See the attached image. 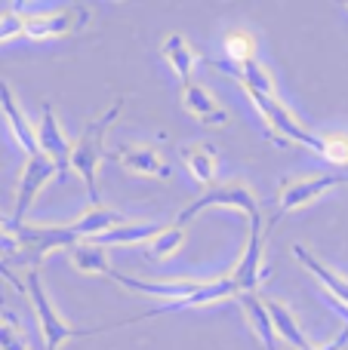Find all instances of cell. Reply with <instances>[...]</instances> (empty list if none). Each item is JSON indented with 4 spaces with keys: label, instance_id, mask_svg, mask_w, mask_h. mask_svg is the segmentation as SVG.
I'll list each match as a JSON object with an SVG mask.
<instances>
[{
    "label": "cell",
    "instance_id": "obj_1",
    "mask_svg": "<svg viewBox=\"0 0 348 350\" xmlns=\"http://www.w3.org/2000/svg\"><path fill=\"white\" fill-rule=\"evenodd\" d=\"M117 224H123V218L117 215V212H111L108 206H92V209L84 212V218L74 224H62V228L18 224V228H10V230L16 234L18 249H22L18 258L28 252L31 258H34V267H37V261H40L47 252H53V249H71V246H77V243H84L86 237L92 240V237L117 228Z\"/></svg>",
    "mask_w": 348,
    "mask_h": 350
},
{
    "label": "cell",
    "instance_id": "obj_2",
    "mask_svg": "<svg viewBox=\"0 0 348 350\" xmlns=\"http://www.w3.org/2000/svg\"><path fill=\"white\" fill-rule=\"evenodd\" d=\"M121 111H123V98H114L111 108L102 111V117L86 123V129L80 133V139L74 142L71 154H68V170L77 172L80 178H84L92 206H102L99 203V163H102V145H105V135H108V129L114 126Z\"/></svg>",
    "mask_w": 348,
    "mask_h": 350
},
{
    "label": "cell",
    "instance_id": "obj_3",
    "mask_svg": "<svg viewBox=\"0 0 348 350\" xmlns=\"http://www.w3.org/2000/svg\"><path fill=\"white\" fill-rule=\"evenodd\" d=\"M247 96H250V102L256 105L259 117H262L265 126H269L271 142H277L281 148H287L290 142H293V145H302V148H308V151L321 154V148H324L321 135L308 133V129L302 126L287 108H284L277 96H259V92H247Z\"/></svg>",
    "mask_w": 348,
    "mask_h": 350
},
{
    "label": "cell",
    "instance_id": "obj_4",
    "mask_svg": "<svg viewBox=\"0 0 348 350\" xmlns=\"http://www.w3.org/2000/svg\"><path fill=\"white\" fill-rule=\"evenodd\" d=\"M228 280L234 283L238 295H253V292L269 280V267H265V218H262V212L250 215V234H247L244 252H240L234 271L228 273Z\"/></svg>",
    "mask_w": 348,
    "mask_h": 350
},
{
    "label": "cell",
    "instance_id": "obj_5",
    "mask_svg": "<svg viewBox=\"0 0 348 350\" xmlns=\"http://www.w3.org/2000/svg\"><path fill=\"white\" fill-rule=\"evenodd\" d=\"M225 298H238V289L228 277H219V280H207L201 283V289L191 292V295L179 298V301H166L154 310H145L139 317H129V320H121V323H111V326H102V329H90V332H77L80 335H99V332H111V329H123V326H133V323H142V320H158V317H166V314H179V310H191V308H203V304H216V301H225Z\"/></svg>",
    "mask_w": 348,
    "mask_h": 350
},
{
    "label": "cell",
    "instance_id": "obj_6",
    "mask_svg": "<svg viewBox=\"0 0 348 350\" xmlns=\"http://www.w3.org/2000/svg\"><path fill=\"white\" fill-rule=\"evenodd\" d=\"M213 206H228V209H240L247 218L256 215V212H262V206H259L256 193H253L250 185H244V181H216V185H210L207 191L201 193V197L195 200V203H188L182 212L176 215V224H188L195 215H201L203 209H213Z\"/></svg>",
    "mask_w": 348,
    "mask_h": 350
},
{
    "label": "cell",
    "instance_id": "obj_7",
    "mask_svg": "<svg viewBox=\"0 0 348 350\" xmlns=\"http://www.w3.org/2000/svg\"><path fill=\"white\" fill-rule=\"evenodd\" d=\"M22 286H25V295H28L31 308H34V314H37V323H40L43 347H47V350H62V345H68L71 338H77V332H74V329L62 320L59 310H55V304L49 301V295H47V289H43V280H40V271H37V267H31Z\"/></svg>",
    "mask_w": 348,
    "mask_h": 350
},
{
    "label": "cell",
    "instance_id": "obj_8",
    "mask_svg": "<svg viewBox=\"0 0 348 350\" xmlns=\"http://www.w3.org/2000/svg\"><path fill=\"white\" fill-rule=\"evenodd\" d=\"M92 12L90 6H59V10L47 12H25V34L28 40H59V37H71L90 25Z\"/></svg>",
    "mask_w": 348,
    "mask_h": 350
},
{
    "label": "cell",
    "instance_id": "obj_9",
    "mask_svg": "<svg viewBox=\"0 0 348 350\" xmlns=\"http://www.w3.org/2000/svg\"><path fill=\"white\" fill-rule=\"evenodd\" d=\"M55 175H59V170H55L53 160L43 157L40 151L31 154L28 163H25V170H22V178H18V185H16V203H12L10 228H18V224H25V215H28V209L34 206V200L40 197V191L55 178Z\"/></svg>",
    "mask_w": 348,
    "mask_h": 350
},
{
    "label": "cell",
    "instance_id": "obj_10",
    "mask_svg": "<svg viewBox=\"0 0 348 350\" xmlns=\"http://www.w3.org/2000/svg\"><path fill=\"white\" fill-rule=\"evenodd\" d=\"M343 185H348V172H327V175H308V178L284 181L281 197H277L275 221H281L284 215H290V212H296V209H302V206L314 203V200L324 197L327 191L343 187Z\"/></svg>",
    "mask_w": 348,
    "mask_h": 350
},
{
    "label": "cell",
    "instance_id": "obj_11",
    "mask_svg": "<svg viewBox=\"0 0 348 350\" xmlns=\"http://www.w3.org/2000/svg\"><path fill=\"white\" fill-rule=\"evenodd\" d=\"M34 139H37V151L43 157H49L55 163L59 175L68 172V154H71V142L65 139V129H62V120L55 114V108L49 102H43L40 111V123L34 129Z\"/></svg>",
    "mask_w": 348,
    "mask_h": 350
},
{
    "label": "cell",
    "instance_id": "obj_12",
    "mask_svg": "<svg viewBox=\"0 0 348 350\" xmlns=\"http://www.w3.org/2000/svg\"><path fill=\"white\" fill-rule=\"evenodd\" d=\"M108 160H114V163H121L123 170L136 175H145V178H170L173 175V166L151 145H121L114 151H108Z\"/></svg>",
    "mask_w": 348,
    "mask_h": 350
},
{
    "label": "cell",
    "instance_id": "obj_13",
    "mask_svg": "<svg viewBox=\"0 0 348 350\" xmlns=\"http://www.w3.org/2000/svg\"><path fill=\"white\" fill-rule=\"evenodd\" d=\"M182 108L188 111L195 120H201L203 126H213V129H219V126H228V111L219 105V98L213 96V92L207 90V86H201V83H182Z\"/></svg>",
    "mask_w": 348,
    "mask_h": 350
},
{
    "label": "cell",
    "instance_id": "obj_14",
    "mask_svg": "<svg viewBox=\"0 0 348 350\" xmlns=\"http://www.w3.org/2000/svg\"><path fill=\"white\" fill-rule=\"evenodd\" d=\"M108 277L114 280V283L127 286V289L142 292V295L164 298V304L179 301V298H185V295L201 289V280H136V277H127V273H121V271H111Z\"/></svg>",
    "mask_w": 348,
    "mask_h": 350
},
{
    "label": "cell",
    "instance_id": "obj_15",
    "mask_svg": "<svg viewBox=\"0 0 348 350\" xmlns=\"http://www.w3.org/2000/svg\"><path fill=\"white\" fill-rule=\"evenodd\" d=\"M0 111H3L6 123H10V133L12 139L18 142V148H22L25 154H37V139H34V126L28 123V114L22 111V105H18L16 92H12V86L6 83V80H0Z\"/></svg>",
    "mask_w": 348,
    "mask_h": 350
},
{
    "label": "cell",
    "instance_id": "obj_16",
    "mask_svg": "<svg viewBox=\"0 0 348 350\" xmlns=\"http://www.w3.org/2000/svg\"><path fill=\"white\" fill-rule=\"evenodd\" d=\"M262 308H265V314H269L275 335L290 350H312L314 347L312 341H308V335L302 332V326H299V320L293 317V310H290L284 301H277V298H262Z\"/></svg>",
    "mask_w": 348,
    "mask_h": 350
},
{
    "label": "cell",
    "instance_id": "obj_17",
    "mask_svg": "<svg viewBox=\"0 0 348 350\" xmlns=\"http://www.w3.org/2000/svg\"><path fill=\"white\" fill-rule=\"evenodd\" d=\"M293 258L299 261V265L306 267V271L312 273V277L318 280L321 286H324V295L336 298L339 304H345V308H348V280L343 277V273H336V271H333V267H327L324 261H321V258H314V255L308 252L306 246H299V243H296V246H293Z\"/></svg>",
    "mask_w": 348,
    "mask_h": 350
},
{
    "label": "cell",
    "instance_id": "obj_18",
    "mask_svg": "<svg viewBox=\"0 0 348 350\" xmlns=\"http://www.w3.org/2000/svg\"><path fill=\"white\" fill-rule=\"evenodd\" d=\"M179 157H182L185 170L195 175L197 185H203V187L216 185V175H219V151H216L210 142L185 145L182 151H179Z\"/></svg>",
    "mask_w": 348,
    "mask_h": 350
},
{
    "label": "cell",
    "instance_id": "obj_19",
    "mask_svg": "<svg viewBox=\"0 0 348 350\" xmlns=\"http://www.w3.org/2000/svg\"><path fill=\"white\" fill-rule=\"evenodd\" d=\"M160 55H164V62L176 71V77L182 80V83H191L195 68L201 65V53H197L182 34H166L164 43H160Z\"/></svg>",
    "mask_w": 348,
    "mask_h": 350
},
{
    "label": "cell",
    "instance_id": "obj_20",
    "mask_svg": "<svg viewBox=\"0 0 348 350\" xmlns=\"http://www.w3.org/2000/svg\"><path fill=\"white\" fill-rule=\"evenodd\" d=\"M160 228H164V224H158V221H129V224L123 221V224H117V228L105 230V234L92 237V243L102 246V249H108V246H136V243H148Z\"/></svg>",
    "mask_w": 348,
    "mask_h": 350
},
{
    "label": "cell",
    "instance_id": "obj_21",
    "mask_svg": "<svg viewBox=\"0 0 348 350\" xmlns=\"http://www.w3.org/2000/svg\"><path fill=\"white\" fill-rule=\"evenodd\" d=\"M182 243H185V228L176 221H170V224H164L148 243H142V252L154 261H164V258H170V255H176L179 249H182Z\"/></svg>",
    "mask_w": 348,
    "mask_h": 350
},
{
    "label": "cell",
    "instance_id": "obj_22",
    "mask_svg": "<svg viewBox=\"0 0 348 350\" xmlns=\"http://www.w3.org/2000/svg\"><path fill=\"white\" fill-rule=\"evenodd\" d=\"M68 255H71V265L77 267L80 273H96V277H108L114 267H111L108 261V252H105L102 246H96V243H77V246L68 249Z\"/></svg>",
    "mask_w": 348,
    "mask_h": 350
},
{
    "label": "cell",
    "instance_id": "obj_23",
    "mask_svg": "<svg viewBox=\"0 0 348 350\" xmlns=\"http://www.w3.org/2000/svg\"><path fill=\"white\" fill-rule=\"evenodd\" d=\"M222 46H225V62L228 65H247V62L256 59V37H253L247 28L225 31Z\"/></svg>",
    "mask_w": 348,
    "mask_h": 350
},
{
    "label": "cell",
    "instance_id": "obj_24",
    "mask_svg": "<svg viewBox=\"0 0 348 350\" xmlns=\"http://www.w3.org/2000/svg\"><path fill=\"white\" fill-rule=\"evenodd\" d=\"M324 148H321V157L333 166H343L348 170V135L345 133H330V135H321Z\"/></svg>",
    "mask_w": 348,
    "mask_h": 350
},
{
    "label": "cell",
    "instance_id": "obj_25",
    "mask_svg": "<svg viewBox=\"0 0 348 350\" xmlns=\"http://www.w3.org/2000/svg\"><path fill=\"white\" fill-rule=\"evenodd\" d=\"M25 34V12L22 6H10V10L0 12V43L16 40V37Z\"/></svg>",
    "mask_w": 348,
    "mask_h": 350
},
{
    "label": "cell",
    "instance_id": "obj_26",
    "mask_svg": "<svg viewBox=\"0 0 348 350\" xmlns=\"http://www.w3.org/2000/svg\"><path fill=\"white\" fill-rule=\"evenodd\" d=\"M18 240H16V234L10 230V221H3L0 224V258L3 261H16L18 258Z\"/></svg>",
    "mask_w": 348,
    "mask_h": 350
},
{
    "label": "cell",
    "instance_id": "obj_27",
    "mask_svg": "<svg viewBox=\"0 0 348 350\" xmlns=\"http://www.w3.org/2000/svg\"><path fill=\"white\" fill-rule=\"evenodd\" d=\"M0 350H28V347H25L22 335H18L16 329L0 323Z\"/></svg>",
    "mask_w": 348,
    "mask_h": 350
},
{
    "label": "cell",
    "instance_id": "obj_28",
    "mask_svg": "<svg viewBox=\"0 0 348 350\" xmlns=\"http://www.w3.org/2000/svg\"><path fill=\"white\" fill-rule=\"evenodd\" d=\"M345 10H348V3H345Z\"/></svg>",
    "mask_w": 348,
    "mask_h": 350
}]
</instances>
